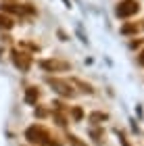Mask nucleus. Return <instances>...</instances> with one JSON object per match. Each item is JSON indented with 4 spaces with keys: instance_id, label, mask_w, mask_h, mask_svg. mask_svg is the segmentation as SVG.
Returning <instances> with one entry per match:
<instances>
[{
    "instance_id": "2",
    "label": "nucleus",
    "mask_w": 144,
    "mask_h": 146,
    "mask_svg": "<svg viewBox=\"0 0 144 146\" xmlns=\"http://www.w3.org/2000/svg\"><path fill=\"white\" fill-rule=\"evenodd\" d=\"M46 82H48V86H50V88L56 92V94H61V96H65V98H71V96H75V88L71 86V82H67V79L48 77Z\"/></svg>"
},
{
    "instance_id": "4",
    "label": "nucleus",
    "mask_w": 144,
    "mask_h": 146,
    "mask_svg": "<svg viewBox=\"0 0 144 146\" xmlns=\"http://www.w3.org/2000/svg\"><path fill=\"white\" fill-rule=\"evenodd\" d=\"M40 67L48 73H54V71H67L71 69V65L67 61H58V58H44V61H40Z\"/></svg>"
},
{
    "instance_id": "10",
    "label": "nucleus",
    "mask_w": 144,
    "mask_h": 146,
    "mask_svg": "<svg viewBox=\"0 0 144 146\" xmlns=\"http://www.w3.org/2000/svg\"><path fill=\"white\" fill-rule=\"evenodd\" d=\"M88 119H90V123H104L109 119V115L107 113H90Z\"/></svg>"
},
{
    "instance_id": "9",
    "label": "nucleus",
    "mask_w": 144,
    "mask_h": 146,
    "mask_svg": "<svg viewBox=\"0 0 144 146\" xmlns=\"http://www.w3.org/2000/svg\"><path fill=\"white\" fill-rule=\"evenodd\" d=\"M13 25L15 23H13V19L9 15H6V13H0V29H11Z\"/></svg>"
},
{
    "instance_id": "3",
    "label": "nucleus",
    "mask_w": 144,
    "mask_h": 146,
    "mask_svg": "<svg viewBox=\"0 0 144 146\" xmlns=\"http://www.w3.org/2000/svg\"><path fill=\"white\" fill-rule=\"evenodd\" d=\"M138 11H140L138 0H121V2L117 4V9H115V15L119 19H127V17H134Z\"/></svg>"
},
{
    "instance_id": "7",
    "label": "nucleus",
    "mask_w": 144,
    "mask_h": 146,
    "mask_svg": "<svg viewBox=\"0 0 144 146\" xmlns=\"http://www.w3.org/2000/svg\"><path fill=\"white\" fill-rule=\"evenodd\" d=\"M71 86H73V88H80L82 92H86V94H92V86L90 84H86V82H82V79H71Z\"/></svg>"
},
{
    "instance_id": "14",
    "label": "nucleus",
    "mask_w": 144,
    "mask_h": 146,
    "mask_svg": "<svg viewBox=\"0 0 144 146\" xmlns=\"http://www.w3.org/2000/svg\"><path fill=\"white\" fill-rule=\"evenodd\" d=\"M138 63H140V65H142V67H144V50H142V52H140V54H138Z\"/></svg>"
},
{
    "instance_id": "12",
    "label": "nucleus",
    "mask_w": 144,
    "mask_h": 146,
    "mask_svg": "<svg viewBox=\"0 0 144 146\" xmlns=\"http://www.w3.org/2000/svg\"><path fill=\"white\" fill-rule=\"evenodd\" d=\"M67 140H69V144H71V146H88L84 140H80V138L73 136V134H69V136H67Z\"/></svg>"
},
{
    "instance_id": "16",
    "label": "nucleus",
    "mask_w": 144,
    "mask_h": 146,
    "mask_svg": "<svg viewBox=\"0 0 144 146\" xmlns=\"http://www.w3.org/2000/svg\"><path fill=\"white\" fill-rule=\"evenodd\" d=\"M36 115H38V117H46V111H42V109H38V111H36Z\"/></svg>"
},
{
    "instance_id": "11",
    "label": "nucleus",
    "mask_w": 144,
    "mask_h": 146,
    "mask_svg": "<svg viewBox=\"0 0 144 146\" xmlns=\"http://www.w3.org/2000/svg\"><path fill=\"white\" fill-rule=\"evenodd\" d=\"M52 117H54V121L58 123V125H61V127H65V125H67V119H65V115H63V111H54V113H52Z\"/></svg>"
},
{
    "instance_id": "15",
    "label": "nucleus",
    "mask_w": 144,
    "mask_h": 146,
    "mask_svg": "<svg viewBox=\"0 0 144 146\" xmlns=\"http://www.w3.org/2000/svg\"><path fill=\"white\" fill-rule=\"evenodd\" d=\"M119 140H121V144H123V146H129V144H127V140H125V136H123V134H119Z\"/></svg>"
},
{
    "instance_id": "17",
    "label": "nucleus",
    "mask_w": 144,
    "mask_h": 146,
    "mask_svg": "<svg viewBox=\"0 0 144 146\" xmlns=\"http://www.w3.org/2000/svg\"><path fill=\"white\" fill-rule=\"evenodd\" d=\"M140 29H144V21H142V25H140Z\"/></svg>"
},
{
    "instance_id": "1",
    "label": "nucleus",
    "mask_w": 144,
    "mask_h": 146,
    "mask_svg": "<svg viewBox=\"0 0 144 146\" xmlns=\"http://www.w3.org/2000/svg\"><path fill=\"white\" fill-rule=\"evenodd\" d=\"M25 140L36 146H63V142L56 136H52L46 127H42V125H29L25 129Z\"/></svg>"
},
{
    "instance_id": "8",
    "label": "nucleus",
    "mask_w": 144,
    "mask_h": 146,
    "mask_svg": "<svg viewBox=\"0 0 144 146\" xmlns=\"http://www.w3.org/2000/svg\"><path fill=\"white\" fill-rule=\"evenodd\" d=\"M138 29H140L138 23H127V25H123V27H121V34L123 36H132V34H138Z\"/></svg>"
},
{
    "instance_id": "5",
    "label": "nucleus",
    "mask_w": 144,
    "mask_h": 146,
    "mask_svg": "<svg viewBox=\"0 0 144 146\" xmlns=\"http://www.w3.org/2000/svg\"><path fill=\"white\" fill-rule=\"evenodd\" d=\"M11 58H13V65H15L17 69H21V71H27L31 67V56L23 50H13Z\"/></svg>"
},
{
    "instance_id": "6",
    "label": "nucleus",
    "mask_w": 144,
    "mask_h": 146,
    "mask_svg": "<svg viewBox=\"0 0 144 146\" xmlns=\"http://www.w3.org/2000/svg\"><path fill=\"white\" fill-rule=\"evenodd\" d=\"M38 98H40V90H38L36 86H31V88L25 90V102L27 104H36Z\"/></svg>"
},
{
    "instance_id": "13",
    "label": "nucleus",
    "mask_w": 144,
    "mask_h": 146,
    "mask_svg": "<svg viewBox=\"0 0 144 146\" xmlns=\"http://www.w3.org/2000/svg\"><path fill=\"white\" fill-rule=\"evenodd\" d=\"M71 117H73L75 121H80V119L84 117V111H82V107H71Z\"/></svg>"
}]
</instances>
